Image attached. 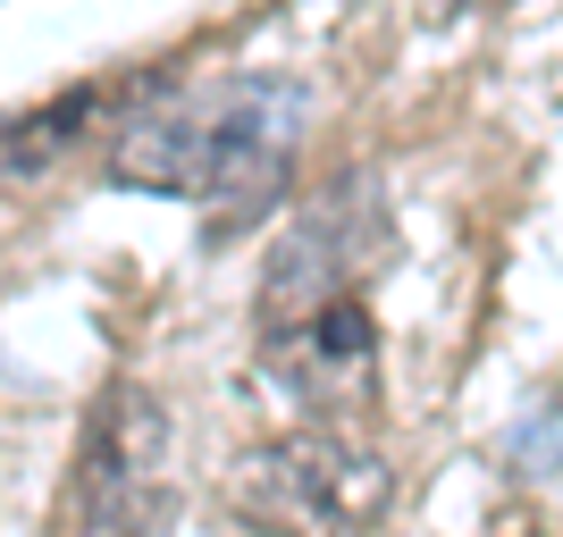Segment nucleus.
<instances>
[{
    "mask_svg": "<svg viewBox=\"0 0 563 537\" xmlns=\"http://www.w3.org/2000/svg\"><path fill=\"white\" fill-rule=\"evenodd\" d=\"M387 495H396L387 462L329 421L286 428V437L235 454L228 470V513H244L269 537H362L387 513Z\"/></svg>",
    "mask_w": 563,
    "mask_h": 537,
    "instance_id": "f257e3e1",
    "label": "nucleus"
},
{
    "mask_svg": "<svg viewBox=\"0 0 563 537\" xmlns=\"http://www.w3.org/2000/svg\"><path fill=\"white\" fill-rule=\"evenodd\" d=\"M202 93H211V186H202V211H211V235H235L286 202L295 135H303L311 101L295 76H269V68L202 85Z\"/></svg>",
    "mask_w": 563,
    "mask_h": 537,
    "instance_id": "20e7f679",
    "label": "nucleus"
},
{
    "mask_svg": "<svg viewBox=\"0 0 563 537\" xmlns=\"http://www.w3.org/2000/svg\"><path fill=\"white\" fill-rule=\"evenodd\" d=\"M93 110H101V85H76V93L43 101V110L9 118V186L43 177V168H51V160H59V152L76 143V126H93Z\"/></svg>",
    "mask_w": 563,
    "mask_h": 537,
    "instance_id": "0eeeda50",
    "label": "nucleus"
},
{
    "mask_svg": "<svg viewBox=\"0 0 563 537\" xmlns=\"http://www.w3.org/2000/svg\"><path fill=\"white\" fill-rule=\"evenodd\" d=\"M438 9H505V0H438Z\"/></svg>",
    "mask_w": 563,
    "mask_h": 537,
    "instance_id": "6e6552de",
    "label": "nucleus"
},
{
    "mask_svg": "<svg viewBox=\"0 0 563 537\" xmlns=\"http://www.w3.org/2000/svg\"><path fill=\"white\" fill-rule=\"evenodd\" d=\"M261 361L286 395H303L320 421H353L362 403L378 395V320H371V294H336L320 303L311 320L261 336Z\"/></svg>",
    "mask_w": 563,
    "mask_h": 537,
    "instance_id": "39448f33",
    "label": "nucleus"
},
{
    "mask_svg": "<svg viewBox=\"0 0 563 537\" xmlns=\"http://www.w3.org/2000/svg\"><path fill=\"white\" fill-rule=\"evenodd\" d=\"M168 403L152 387H118L101 403L85 462L68 488V537H161L177 521V488H168Z\"/></svg>",
    "mask_w": 563,
    "mask_h": 537,
    "instance_id": "7ed1b4c3",
    "label": "nucleus"
},
{
    "mask_svg": "<svg viewBox=\"0 0 563 537\" xmlns=\"http://www.w3.org/2000/svg\"><path fill=\"white\" fill-rule=\"evenodd\" d=\"M378 253H387V202H378V177H371V168H345V177H329V186L295 211V227L278 235V253H269V269H261L253 327H261V336H278V327L311 320V311L336 303V294H362V278H371Z\"/></svg>",
    "mask_w": 563,
    "mask_h": 537,
    "instance_id": "f03ea898",
    "label": "nucleus"
},
{
    "mask_svg": "<svg viewBox=\"0 0 563 537\" xmlns=\"http://www.w3.org/2000/svg\"><path fill=\"white\" fill-rule=\"evenodd\" d=\"M101 177L126 193H161V202H202L211 186V93H161L135 110L101 152Z\"/></svg>",
    "mask_w": 563,
    "mask_h": 537,
    "instance_id": "423d86ee",
    "label": "nucleus"
}]
</instances>
